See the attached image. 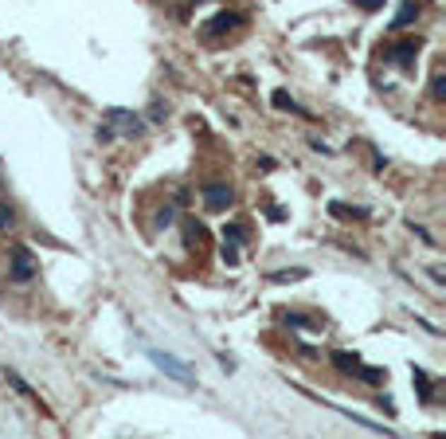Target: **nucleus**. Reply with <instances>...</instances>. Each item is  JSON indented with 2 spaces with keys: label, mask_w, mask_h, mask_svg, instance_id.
I'll list each match as a JSON object with an SVG mask.
<instances>
[{
  "label": "nucleus",
  "mask_w": 446,
  "mask_h": 439,
  "mask_svg": "<svg viewBox=\"0 0 446 439\" xmlns=\"http://www.w3.org/2000/svg\"><path fill=\"white\" fill-rule=\"evenodd\" d=\"M305 275H310L305 267H290V270H274L270 283H282V287H286V283H298V279H305Z\"/></svg>",
  "instance_id": "12"
},
{
  "label": "nucleus",
  "mask_w": 446,
  "mask_h": 439,
  "mask_svg": "<svg viewBox=\"0 0 446 439\" xmlns=\"http://www.w3.org/2000/svg\"><path fill=\"white\" fill-rule=\"evenodd\" d=\"M411 384H415V392H419V400H423V404H430V400H435V384H430V377H427L423 369H415Z\"/></svg>",
  "instance_id": "9"
},
{
  "label": "nucleus",
  "mask_w": 446,
  "mask_h": 439,
  "mask_svg": "<svg viewBox=\"0 0 446 439\" xmlns=\"http://www.w3.org/2000/svg\"><path fill=\"white\" fill-rule=\"evenodd\" d=\"M270 219H274V224H282V219H286V208H278V204H270Z\"/></svg>",
  "instance_id": "23"
},
{
  "label": "nucleus",
  "mask_w": 446,
  "mask_h": 439,
  "mask_svg": "<svg viewBox=\"0 0 446 439\" xmlns=\"http://www.w3.org/2000/svg\"><path fill=\"white\" fill-rule=\"evenodd\" d=\"M223 239L235 244V247H243L247 244V228H243V224H228V228H223Z\"/></svg>",
  "instance_id": "14"
},
{
  "label": "nucleus",
  "mask_w": 446,
  "mask_h": 439,
  "mask_svg": "<svg viewBox=\"0 0 446 439\" xmlns=\"http://www.w3.org/2000/svg\"><path fill=\"white\" fill-rule=\"evenodd\" d=\"M219 259L228 263V267H239V247H235V244H228V239H223V247H219Z\"/></svg>",
  "instance_id": "16"
},
{
  "label": "nucleus",
  "mask_w": 446,
  "mask_h": 439,
  "mask_svg": "<svg viewBox=\"0 0 446 439\" xmlns=\"http://www.w3.org/2000/svg\"><path fill=\"white\" fill-rule=\"evenodd\" d=\"M387 63H396L399 71H415V59H419V40H396L380 51Z\"/></svg>",
  "instance_id": "2"
},
{
  "label": "nucleus",
  "mask_w": 446,
  "mask_h": 439,
  "mask_svg": "<svg viewBox=\"0 0 446 439\" xmlns=\"http://www.w3.org/2000/svg\"><path fill=\"white\" fill-rule=\"evenodd\" d=\"M430 98H435V102H446V71L442 67L430 75Z\"/></svg>",
  "instance_id": "13"
},
{
  "label": "nucleus",
  "mask_w": 446,
  "mask_h": 439,
  "mask_svg": "<svg viewBox=\"0 0 446 439\" xmlns=\"http://www.w3.org/2000/svg\"><path fill=\"white\" fill-rule=\"evenodd\" d=\"M200 193H204V204H208L211 212H228L231 204H235V188L223 185V181H208Z\"/></svg>",
  "instance_id": "5"
},
{
  "label": "nucleus",
  "mask_w": 446,
  "mask_h": 439,
  "mask_svg": "<svg viewBox=\"0 0 446 439\" xmlns=\"http://www.w3.org/2000/svg\"><path fill=\"white\" fill-rule=\"evenodd\" d=\"M282 321H286V326H294V329H317L321 326L317 318H302V314H282Z\"/></svg>",
  "instance_id": "15"
},
{
  "label": "nucleus",
  "mask_w": 446,
  "mask_h": 439,
  "mask_svg": "<svg viewBox=\"0 0 446 439\" xmlns=\"http://www.w3.org/2000/svg\"><path fill=\"white\" fill-rule=\"evenodd\" d=\"M160 118H165V106H160V102H153V106H149V122H160Z\"/></svg>",
  "instance_id": "24"
},
{
  "label": "nucleus",
  "mask_w": 446,
  "mask_h": 439,
  "mask_svg": "<svg viewBox=\"0 0 446 439\" xmlns=\"http://www.w3.org/2000/svg\"><path fill=\"white\" fill-rule=\"evenodd\" d=\"M4 377H8V384H12V389H16V392H20V397H35V392H32V389H28L24 380H20V372H12V369H4Z\"/></svg>",
  "instance_id": "17"
},
{
  "label": "nucleus",
  "mask_w": 446,
  "mask_h": 439,
  "mask_svg": "<svg viewBox=\"0 0 446 439\" xmlns=\"http://www.w3.org/2000/svg\"><path fill=\"white\" fill-rule=\"evenodd\" d=\"M353 4L360 12H380V8H384V0H353Z\"/></svg>",
  "instance_id": "21"
},
{
  "label": "nucleus",
  "mask_w": 446,
  "mask_h": 439,
  "mask_svg": "<svg viewBox=\"0 0 446 439\" xmlns=\"http://www.w3.org/2000/svg\"><path fill=\"white\" fill-rule=\"evenodd\" d=\"M40 275V267H35L32 251L28 247H12V259H8V279L20 283V287H28V283Z\"/></svg>",
  "instance_id": "3"
},
{
  "label": "nucleus",
  "mask_w": 446,
  "mask_h": 439,
  "mask_svg": "<svg viewBox=\"0 0 446 439\" xmlns=\"http://www.w3.org/2000/svg\"><path fill=\"white\" fill-rule=\"evenodd\" d=\"M356 377H360L364 384H384V380H387V369H380V365H360V369H356Z\"/></svg>",
  "instance_id": "11"
},
{
  "label": "nucleus",
  "mask_w": 446,
  "mask_h": 439,
  "mask_svg": "<svg viewBox=\"0 0 446 439\" xmlns=\"http://www.w3.org/2000/svg\"><path fill=\"white\" fill-rule=\"evenodd\" d=\"M184 236H188V244H204V228L196 224V219H188L184 224Z\"/></svg>",
  "instance_id": "20"
},
{
  "label": "nucleus",
  "mask_w": 446,
  "mask_h": 439,
  "mask_svg": "<svg viewBox=\"0 0 446 439\" xmlns=\"http://www.w3.org/2000/svg\"><path fill=\"white\" fill-rule=\"evenodd\" d=\"M329 216H337V219H368V208H360V204H345V200H333V204H329Z\"/></svg>",
  "instance_id": "8"
},
{
  "label": "nucleus",
  "mask_w": 446,
  "mask_h": 439,
  "mask_svg": "<svg viewBox=\"0 0 446 439\" xmlns=\"http://www.w3.org/2000/svg\"><path fill=\"white\" fill-rule=\"evenodd\" d=\"M376 408H384V412H387V416L396 412V404H392V397H380V400H376Z\"/></svg>",
  "instance_id": "25"
},
{
  "label": "nucleus",
  "mask_w": 446,
  "mask_h": 439,
  "mask_svg": "<svg viewBox=\"0 0 446 439\" xmlns=\"http://www.w3.org/2000/svg\"><path fill=\"white\" fill-rule=\"evenodd\" d=\"M137 134H145V118L141 114L122 110V106H114V110L102 114V126H98L102 142H114V137H137Z\"/></svg>",
  "instance_id": "1"
},
{
  "label": "nucleus",
  "mask_w": 446,
  "mask_h": 439,
  "mask_svg": "<svg viewBox=\"0 0 446 439\" xmlns=\"http://www.w3.org/2000/svg\"><path fill=\"white\" fill-rule=\"evenodd\" d=\"M149 361L157 365V369H165V377L180 380V384H196L192 369H188L184 361H177V357H172V353H160V349H149Z\"/></svg>",
  "instance_id": "4"
},
{
  "label": "nucleus",
  "mask_w": 446,
  "mask_h": 439,
  "mask_svg": "<svg viewBox=\"0 0 446 439\" xmlns=\"http://www.w3.org/2000/svg\"><path fill=\"white\" fill-rule=\"evenodd\" d=\"M411 20H419V0H404V8H399L396 20H392V28L399 32V28H407Z\"/></svg>",
  "instance_id": "10"
},
{
  "label": "nucleus",
  "mask_w": 446,
  "mask_h": 439,
  "mask_svg": "<svg viewBox=\"0 0 446 439\" xmlns=\"http://www.w3.org/2000/svg\"><path fill=\"white\" fill-rule=\"evenodd\" d=\"M329 361H333V369H337V372H345V377H356V369H360V357L348 353V349H333Z\"/></svg>",
  "instance_id": "7"
},
{
  "label": "nucleus",
  "mask_w": 446,
  "mask_h": 439,
  "mask_svg": "<svg viewBox=\"0 0 446 439\" xmlns=\"http://www.w3.org/2000/svg\"><path fill=\"white\" fill-rule=\"evenodd\" d=\"M239 24H243L239 12H219V16H211L208 24H204V35H208V40H219V35H228L231 28H239Z\"/></svg>",
  "instance_id": "6"
},
{
  "label": "nucleus",
  "mask_w": 446,
  "mask_h": 439,
  "mask_svg": "<svg viewBox=\"0 0 446 439\" xmlns=\"http://www.w3.org/2000/svg\"><path fill=\"white\" fill-rule=\"evenodd\" d=\"M172 219H177V212H172V208H160L157 212V228H169Z\"/></svg>",
  "instance_id": "22"
},
{
  "label": "nucleus",
  "mask_w": 446,
  "mask_h": 439,
  "mask_svg": "<svg viewBox=\"0 0 446 439\" xmlns=\"http://www.w3.org/2000/svg\"><path fill=\"white\" fill-rule=\"evenodd\" d=\"M274 106H278V110H290V114H302V106H298V102L290 98V94H282V91L274 94Z\"/></svg>",
  "instance_id": "18"
},
{
  "label": "nucleus",
  "mask_w": 446,
  "mask_h": 439,
  "mask_svg": "<svg viewBox=\"0 0 446 439\" xmlns=\"http://www.w3.org/2000/svg\"><path fill=\"white\" fill-rule=\"evenodd\" d=\"M8 228H16V212L8 204H0V232H8Z\"/></svg>",
  "instance_id": "19"
}]
</instances>
